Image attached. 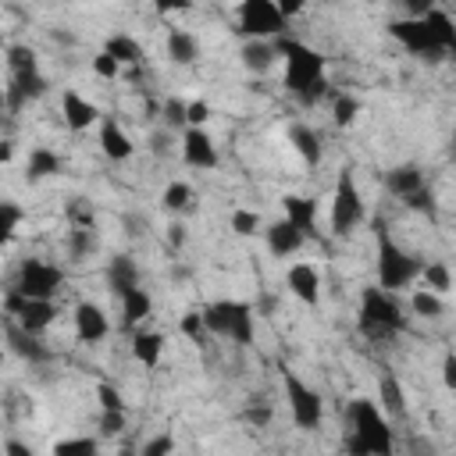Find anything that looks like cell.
Masks as SVG:
<instances>
[{
    "label": "cell",
    "mask_w": 456,
    "mask_h": 456,
    "mask_svg": "<svg viewBox=\"0 0 456 456\" xmlns=\"http://www.w3.org/2000/svg\"><path fill=\"white\" fill-rule=\"evenodd\" d=\"M342 417H346V438H342L346 456H395V435L388 428L385 410L374 399L367 395L349 399Z\"/></svg>",
    "instance_id": "cell-1"
},
{
    "label": "cell",
    "mask_w": 456,
    "mask_h": 456,
    "mask_svg": "<svg viewBox=\"0 0 456 456\" xmlns=\"http://www.w3.org/2000/svg\"><path fill=\"white\" fill-rule=\"evenodd\" d=\"M274 50L278 57H285V75H281V86L299 100V103H317L324 93H328V75H324V53L292 39V36H281L274 39Z\"/></svg>",
    "instance_id": "cell-2"
},
{
    "label": "cell",
    "mask_w": 456,
    "mask_h": 456,
    "mask_svg": "<svg viewBox=\"0 0 456 456\" xmlns=\"http://www.w3.org/2000/svg\"><path fill=\"white\" fill-rule=\"evenodd\" d=\"M388 32L420 61H442L449 57V46L456 39V18L431 7L424 18H399L388 25Z\"/></svg>",
    "instance_id": "cell-3"
},
{
    "label": "cell",
    "mask_w": 456,
    "mask_h": 456,
    "mask_svg": "<svg viewBox=\"0 0 456 456\" xmlns=\"http://www.w3.org/2000/svg\"><path fill=\"white\" fill-rule=\"evenodd\" d=\"M406 328V314L403 303L395 299V292H385L381 285H367L360 292V306H356V331L367 342H388Z\"/></svg>",
    "instance_id": "cell-4"
},
{
    "label": "cell",
    "mask_w": 456,
    "mask_h": 456,
    "mask_svg": "<svg viewBox=\"0 0 456 456\" xmlns=\"http://www.w3.org/2000/svg\"><path fill=\"white\" fill-rule=\"evenodd\" d=\"M374 235H378V285L385 292H403L406 285H413L424 271V260H417L413 253H406L392 235L388 228L378 221L374 224Z\"/></svg>",
    "instance_id": "cell-5"
},
{
    "label": "cell",
    "mask_w": 456,
    "mask_h": 456,
    "mask_svg": "<svg viewBox=\"0 0 456 456\" xmlns=\"http://www.w3.org/2000/svg\"><path fill=\"white\" fill-rule=\"evenodd\" d=\"M200 314H203L210 335L228 338L235 346H249L256 335V310L246 299H214Z\"/></svg>",
    "instance_id": "cell-6"
},
{
    "label": "cell",
    "mask_w": 456,
    "mask_h": 456,
    "mask_svg": "<svg viewBox=\"0 0 456 456\" xmlns=\"http://www.w3.org/2000/svg\"><path fill=\"white\" fill-rule=\"evenodd\" d=\"M281 392H285V403H289V413L296 420V428L303 431H317L321 420H324V399L314 385H306L296 370H285L281 374Z\"/></svg>",
    "instance_id": "cell-7"
},
{
    "label": "cell",
    "mask_w": 456,
    "mask_h": 456,
    "mask_svg": "<svg viewBox=\"0 0 456 456\" xmlns=\"http://www.w3.org/2000/svg\"><path fill=\"white\" fill-rule=\"evenodd\" d=\"M363 217H367V207H363V196H360V189H356V178H353V171H342V175L335 178L331 210H328L331 235H349Z\"/></svg>",
    "instance_id": "cell-8"
},
{
    "label": "cell",
    "mask_w": 456,
    "mask_h": 456,
    "mask_svg": "<svg viewBox=\"0 0 456 456\" xmlns=\"http://www.w3.org/2000/svg\"><path fill=\"white\" fill-rule=\"evenodd\" d=\"M11 289H18L25 299H53L64 289V271L57 264H50V260L28 256V260H21L18 278H14Z\"/></svg>",
    "instance_id": "cell-9"
},
{
    "label": "cell",
    "mask_w": 456,
    "mask_h": 456,
    "mask_svg": "<svg viewBox=\"0 0 456 456\" xmlns=\"http://www.w3.org/2000/svg\"><path fill=\"white\" fill-rule=\"evenodd\" d=\"M289 28V18L281 14L278 4L271 0H246L239 7V32L249 36V39H281Z\"/></svg>",
    "instance_id": "cell-10"
},
{
    "label": "cell",
    "mask_w": 456,
    "mask_h": 456,
    "mask_svg": "<svg viewBox=\"0 0 456 456\" xmlns=\"http://www.w3.org/2000/svg\"><path fill=\"white\" fill-rule=\"evenodd\" d=\"M4 310H7V314L18 321V328H25L28 335L46 331V328L53 324V317H57L53 299H25L18 289H7V296H4Z\"/></svg>",
    "instance_id": "cell-11"
},
{
    "label": "cell",
    "mask_w": 456,
    "mask_h": 456,
    "mask_svg": "<svg viewBox=\"0 0 456 456\" xmlns=\"http://www.w3.org/2000/svg\"><path fill=\"white\" fill-rule=\"evenodd\" d=\"M182 160L189 167H196V171L217 167V146H214L207 128H185L182 132Z\"/></svg>",
    "instance_id": "cell-12"
},
{
    "label": "cell",
    "mask_w": 456,
    "mask_h": 456,
    "mask_svg": "<svg viewBox=\"0 0 456 456\" xmlns=\"http://www.w3.org/2000/svg\"><path fill=\"white\" fill-rule=\"evenodd\" d=\"M285 289H289L299 303L317 306V303H321V271H317L314 264L299 260V264L289 267V274H285Z\"/></svg>",
    "instance_id": "cell-13"
},
{
    "label": "cell",
    "mask_w": 456,
    "mask_h": 456,
    "mask_svg": "<svg viewBox=\"0 0 456 456\" xmlns=\"http://www.w3.org/2000/svg\"><path fill=\"white\" fill-rule=\"evenodd\" d=\"M75 335H78V342H103L107 335H110V321H107V314L96 306V303H89V299H82V303H75Z\"/></svg>",
    "instance_id": "cell-14"
},
{
    "label": "cell",
    "mask_w": 456,
    "mask_h": 456,
    "mask_svg": "<svg viewBox=\"0 0 456 456\" xmlns=\"http://www.w3.org/2000/svg\"><path fill=\"white\" fill-rule=\"evenodd\" d=\"M61 114H64V125H68L71 132H86L89 125L100 121L96 103L86 100L78 89H64V93H61Z\"/></svg>",
    "instance_id": "cell-15"
},
{
    "label": "cell",
    "mask_w": 456,
    "mask_h": 456,
    "mask_svg": "<svg viewBox=\"0 0 456 456\" xmlns=\"http://www.w3.org/2000/svg\"><path fill=\"white\" fill-rule=\"evenodd\" d=\"M281 210H285V221H289L303 239H317V200L289 192V196L281 200Z\"/></svg>",
    "instance_id": "cell-16"
},
{
    "label": "cell",
    "mask_w": 456,
    "mask_h": 456,
    "mask_svg": "<svg viewBox=\"0 0 456 456\" xmlns=\"http://www.w3.org/2000/svg\"><path fill=\"white\" fill-rule=\"evenodd\" d=\"M7 346H11V353L21 356L25 363H50V360H53V349H50L43 338H36V335H28L25 328H18L14 321L7 324Z\"/></svg>",
    "instance_id": "cell-17"
},
{
    "label": "cell",
    "mask_w": 456,
    "mask_h": 456,
    "mask_svg": "<svg viewBox=\"0 0 456 456\" xmlns=\"http://www.w3.org/2000/svg\"><path fill=\"white\" fill-rule=\"evenodd\" d=\"M46 89H50V82H46L43 71H21V75H11V82H7V107L18 110L21 103L46 96Z\"/></svg>",
    "instance_id": "cell-18"
},
{
    "label": "cell",
    "mask_w": 456,
    "mask_h": 456,
    "mask_svg": "<svg viewBox=\"0 0 456 456\" xmlns=\"http://www.w3.org/2000/svg\"><path fill=\"white\" fill-rule=\"evenodd\" d=\"M424 185H428V178H424V171L417 164H395L392 171H385V189L395 200H406V196L420 192Z\"/></svg>",
    "instance_id": "cell-19"
},
{
    "label": "cell",
    "mask_w": 456,
    "mask_h": 456,
    "mask_svg": "<svg viewBox=\"0 0 456 456\" xmlns=\"http://www.w3.org/2000/svg\"><path fill=\"white\" fill-rule=\"evenodd\" d=\"M100 150L107 160H128L135 153V142L128 139V132L114 118H103L100 121Z\"/></svg>",
    "instance_id": "cell-20"
},
{
    "label": "cell",
    "mask_w": 456,
    "mask_h": 456,
    "mask_svg": "<svg viewBox=\"0 0 456 456\" xmlns=\"http://www.w3.org/2000/svg\"><path fill=\"white\" fill-rule=\"evenodd\" d=\"M107 289H110L118 299H121L125 292L139 289V264H135L128 253L110 256V264H107Z\"/></svg>",
    "instance_id": "cell-21"
},
{
    "label": "cell",
    "mask_w": 456,
    "mask_h": 456,
    "mask_svg": "<svg viewBox=\"0 0 456 456\" xmlns=\"http://www.w3.org/2000/svg\"><path fill=\"white\" fill-rule=\"evenodd\" d=\"M289 142H292V150L299 153V160L306 167H317L321 164L324 146H321V132L317 128H310V125H289Z\"/></svg>",
    "instance_id": "cell-22"
},
{
    "label": "cell",
    "mask_w": 456,
    "mask_h": 456,
    "mask_svg": "<svg viewBox=\"0 0 456 456\" xmlns=\"http://www.w3.org/2000/svg\"><path fill=\"white\" fill-rule=\"evenodd\" d=\"M264 235H267V249L274 253V256H292L306 239L285 221V217H278V221H271L267 228H264Z\"/></svg>",
    "instance_id": "cell-23"
},
{
    "label": "cell",
    "mask_w": 456,
    "mask_h": 456,
    "mask_svg": "<svg viewBox=\"0 0 456 456\" xmlns=\"http://www.w3.org/2000/svg\"><path fill=\"white\" fill-rule=\"evenodd\" d=\"M132 356L146 367V370H157L160 367V356H164V335L160 331H132Z\"/></svg>",
    "instance_id": "cell-24"
},
{
    "label": "cell",
    "mask_w": 456,
    "mask_h": 456,
    "mask_svg": "<svg viewBox=\"0 0 456 456\" xmlns=\"http://www.w3.org/2000/svg\"><path fill=\"white\" fill-rule=\"evenodd\" d=\"M61 171V153L50 150V146H32L28 157H25V178L28 182H43L50 175Z\"/></svg>",
    "instance_id": "cell-25"
},
{
    "label": "cell",
    "mask_w": 456,
    "mask_h": 456,
    "mask_svg": "<svg viewBox=\"0 0 456 456\" xmlns=\"http://www.w3.org/2000/svg\"><path fill=\"white\" fill-rule=\"evenodd\" d=\"M103 50L121 64V68H135L139 61H142V46L132 39V36H125V32H114V36H107V43H103Z\"/></svg>",
    "instance_id": "cell-26"
},
{
    "label": "cell",
    "mask_w": 456,
    "mask_h": 456,
    "mask_svg": "<svg viewBox=\"0 0 456 456\" xmlns=\"http://www.w3.org/2000/svg\"><path fill=\"white\" fill-rule=\"evenodd\" d=\"M239 57H242V64L249 68V71H267L274 61H278V50H274V43H267V39H249L242 50H239Z\"/></svg>",
    "instance_id": "cell-27"
},
{
    "label": "cell",
    "mask_w": 456,
    "mask_h": 456,
    "mask_svg": "<svg viewBox=\"0 0 456 456\" xmlns=\"http://www.w3.org/2000/svg\"><path fill=\"white\" fill-rule=\"evenodd\" d=\"M167 57H171L175 64H192V61L200 57L196 36L185 32V28H171V32H167Z\"/></svg>",
    "instance_id": "cell-28"
},
{
    "label": "cell",
    "mask_w": 456,
    "mask_h": 456,
    "mask_svg": "<svg viewBox=\"0 0 456 456\" xmlns=\"http://www.w3.org/2000/svg\"><path fill=\"white\" fill-rule=\"evenodd\" d=\"M121 314H125V324L132 328V324H139V321H146L150 314H153V296L139 285V289H132V292H125L121 296Z\"/></svg>",
    "instance_id": "cell-29"
},
{
    "label": "cell",
    "mask_w": 456,
    "mask_h": 456,
    "mask_svg": "<svg viewBox=\"0 0 456 456\" xmlns=\"http://www.w3.org/2000/svg\"><path fill=\"white\" fill-rule=\"evenodd\" d=\"M378 406L385 413H403L406 410V392H403L395 374H381V381H378Z\"/></svg>",
    "instance_id": "cell-30"
},
{
    "label": "cell",
    "mask_w": 456,
    "mask_h": 456,
    "mask_svg": "<svg viewBox=\"0 0 456 456\" xmlns=\"http://www.w3.org/2000/svg\"><path fill=\"white\" fill-rule=\"evenodd\" d=\"M410 310H413L417 317L435 321V317H442V314H445V303H442V296H438V292H431V289H417V292L410 296Z\"/></svg>",
    "instance_id": "cell-31"
},
{
    "label": "cell",
    "mask_w": 456,
    "mask_h": 456,
    "mask_svg": "<svg viewBox=\"0 0 456 456\" xmlns=\"http://www.w3.org/2000/svg\"><path fill=\"white\" fill-rule=\"evenodd\" d=\"M53 456H100V442L93 435H75L53 442Z\"/></svg>",
    "instance_id": "cell-32"
},
{
    "label": "cell",
    "mask_w": 456,
    "mask_h": 456,
    "mask_svg": "<svg viewBox=\"0 0 456 456\" xmlns=\"http://www.w3.org/2000/svg\"><path fill=\"white\" fill-rule=\"evenodd\" d=\"M420 281H424V289H431V292H449L452 289V271H449V264H442V260H431V264H424V271H420Z\"/></svg>",
    "instance_id": "cell-33"
},
{
    "label": "cell",
    "mask_w": 456,
    "mask_h": 456,
    "mask_svg": "<svg viewBox=\"0 0 456 456\" xmlns=\"http://www.w3.org/2000/svg\"><path fill=\"white\" fill-rule=\"evenodd\" d=\"M160 207L171 210V214L189 210V207H192V189H189L185 182H167L164 192H160Z\"/></svg>",
    "instance_id": "cell-34"
},
{
    "label": "cell",
    "mask_w": 456,
    "mask_h": 456,
    "mask_svg": "<svg viewBox=\"0 0 456 456\" xmlns=\"http://www.w3.org/2000/svg\"><path fill=\"white\" fill-rule=\"evenodd\" d=\"M68 221H71V228L93 232V228H96V210H93V203L82 200V196H71V200H68Z\"/></svg>",
    "instance_id": "cell-35"
},
{
    "label": "cell",
    "mask_w": 456,
    "mask_h": 456,
    "mask_svg": "<svg viewBox=\"0 0 456 456\" xmlns=\"http://www.w3.org/2000/svg\"><path fill=\"white\" fill-rule=\"evenodd\" d=\"M7 68H11V75L39 71V64H36V50H32V46H21V43L7 46Z\"/></svg>",
    "instance_id": "cell-36"
},
{
    "label": "cell",
    "mask_w": 456,
    "mask_h": 456,
    "mask_svg": "<svg viewBox=\"0 0 456 456\" xmlns=\"http://www.w3.org/2000/svg\"><path fill=\"white\" fill-rule=\"evenodd\" d=\"M93 249H96V235L86 232V228H71V235H68V253H71V260H86Z\"/></svg>",
    "instance_id": "cell-37"
},
{
    "label": "cell",
    "mask_w": 456,
    "mask_h": 456,
    "mask_svg": "<svg viewBox=\"0 0 456 456\" xmlns=\"http://www.w3.org/2000/svg\"><path fill=\"white\" fill-rule=\"evenodd\" d=\"M356 114H360V100H356V96H349V93L335 96V103H331V118H335V125H353Z\"/></svg>",
    "instance_id": "cell-38"
},
{
    "label": "cell",
    "mask_w": 456,
    "mask_h": 456,
    "mask_svg": "<svg viewBox=\"0 0 456 456\" xmlns=\"http://www.w3.org/2000/svg\"><path fill=\"white\" fill-rule=\"evenodd\" d=\"M21 217H25V210H21L14 200H4V203H0V239H11V235L18 232Z\"/></svg>",
    "instance_id": "cell-39"
},
{
    "label": "cell",
    "mask_w": 456,
    "mask_h": 456,
    "mask_svg": "<svg viewBox=\"0 0 456 456\" xmlns=\"http://www.w3.org/2000/svg\"><path fill=\"white\" fill-rule=\"evenodd\" d=\"M178 328H182V335L189 338V342H207V321H203V314L200 310H189V314H182V321H178Z\"/></svg>",
    "instance_id": "cell-40"
},
{
    "label": "cell",
    "mask_w": 456,
    "mask_h": 456,
    "mask_svg": "<svg viewBox=\"0 0 456 456\" xmlns=\"http://www.w3.org/2000/svg\"><path fill=\"white\" fill-rule=\"evenodd\" d=\"M228 228L235 232V235H256V228H260V214L256 210H232V217H228Z\"/></svg>",
    "instance_id": "cell-41"
},
{
    "label": "cell",
    "mask_w": 456,
    "mask_h": 456,
    "mask_svg": "<svg viewBox=\"0 0 456 456\" xmlns=\"http://www.w3.org/2000/svg\"><path fill=\"white\" fill-rule=\"evenodd\" d=\"M171 452H175V438H171L167 431L150 435V438L142 442V449H139V456H171Z\"/></svg>",
    "instance_id": "cell-42"
},
{
    "label": "cell",
    "mask_w": 456,
    "mask_h": 456,
    "mask_svg": "<svg viewBox=\"0 0 456 456\" xmlns=\"http://www.w3.org/2000/svg\"><path fill=\"white\" fill-rule=\"evenodd\" d=\"M164 121L171 125V128H189V103H182V100H164Z\"/></svg>",
    "instance_id": "cell-43"
},
{
    "label": "cell",
    "mask_w": 456,
    "mask_h": 456,
    "mask_svg": "<svg viewBox=\"0 0 456 456\" xmlns=\"http://www.w3.org/2000/svg\"><path fill=\"white\" fill-rule=\"evenodd\" d=\"M125 431V410H100V435L114 438Z\"/></svg>",
    "instance_id": "cell-44"
},
{
    "label": "cell",
    "mask_w": 456,
    "mask_h": 456,
    "mask_svg": "<svg viewBox=\"0 0 456 456\" xmlns=\"http://www.w3.org/2000/svg\"><path fill=\"white\" fill-rule=\"evenodd\" d=\"M403 203H406L410 210H417V214H428V217H435V192H431V185H424L420 192L406 196Z\"/></svg>",
    "instance_id": "cell-45"
},
{
    "label": "cell",
    "mask_w": 456,
    "mask_h": 456,
    "mask_svg": "<svg viewBox=\"0 0 456 456\" xmlns=\"http://www.w3.org/2000/svg\"><path fill=\"white\" fill-rule=\"evenodd\" d=\"M271 417H274V410H271V403H264V399H253V403L246 406V420H249L253 428H267Z\"/></svg>",
    "instance_id": "cell-46"
},
{
    "label": "cell",
    "mask_w": 456,
    "mask_h": 456,
    "mask_svg": "<svg viewBox=\"0 0 456 456\" xmlns=\"http://www.w3.org/2000/svg\"><path fill=\"white\" fill-rule=\"evenodd\" d=\"M93 71H96L100 78H118V75H121V64H118L107 50H100V53H93Z\"/></svg>",
    "instance_id": "cell-47"
},
{
    "label": "cell",
    "mask_w": 456,
    "mask_h": 456,
    "mask_svg": "<svg viewBox=\"0 0 456 456\" xmlns=\"http://www.w3.org/2000/svg\"><path fill=\"white\" fill-rule=\"evenodd\" d=\"M96 399H100V410H125V403H121V392L114 388V385H100L96 388Z\"/></svg>",
    "instance_id": "cell-48"
},
{
    "label": "cell",
    "mask_w": 456,
    "mask_h": 456,
    "mask_svg": "<svg viewBox=\"0 0 456 456\" xmlns=\"http://www.w3.org/2000/svg\"><path fill=\"white\" fill-rule=\"evenodd\" d=\"M210 118V103L207 100H192L189 103V128H203Z\"/></svg>",
    "instance_id": "cell-49"
},
{
    "label": "cell",
    "mask_w": 456,
    "mask_h": 456,
    "mask_svg": "<svg viewBox=\"0 0 456 456\" xmlns=\"http://www.w3.org/2000/svg\"><path fill=\"white\" fill-rule=\"evenodd\" d=\"M442 385L449 392H456V353H445V360H442Z\"/></svg>",
    "instance_id": "cell-50"
},
{
    "label": "cell",
    "mask_w": 456,
    "mask_h": 456,
    "mask_svg": "<svg viewBox=\"0 0 456 456\" xmlns=\"http://www.w3.org/2000/svg\"><path fill=\"white\" fill-rule=\"evenodd\" d=\"M4 456H36V449L25 445V442H18V438H7L4 442Z\"/></svg>",
    "instance_id": "cell-51"
},
{
    "label": "cell",
    "mask_w": 456,
    "mask_h": 456,
    "mask_svg": "<svg viewBox=\"0 0 456 456\" xmlns=\"http://www.w3.org/2000/svg\"><path fill=\"white\" fill-rule=\"evenodd\" d=\"M150 150H153L157 157H167V153H171V135H167V132H157V135L150 139Z\"/></svg>",
    "instance_id": "cell-52"
},
{
    "label": "cell",
    "mask_w": 456,
    "mask_h": 456,
    "mask_svg": "<svg viewBox=\"0 0 456 456\" xmlns=\"http://www.w3.org/2000/svg\"><path fill=\"white\" fill-rule=\"evenodd\" d=\"M167 242H171V246H182V242H185V232H182V224H171V232H167Z\"/></svg>",
    "instance_id": "cell-53"
},
{
    "label": "cell",
    "mask_w": 456,
    "mask_h": 456,
    "mask_svg": "<svg viewBox=\"0 0 456 456\" xmlns=\"http://www.w3.org/2000/svg\"><path fill=\"white\" fill-rule=\"evenodd\" d=\"M118 456H139V452H135V449H132V445H125V449H121V452H118Z\"/></svg>",
    "instance_id": "cell-54"
},
{
    "label": "cell",
    "mask_w": 456,
    "mask_h": 456,
    "mask_svg": "<svg viewBox=\"0 0 456 456\" xmlns=\"http://www.w3.org/2000/svg\"><path fill=\"white\" fill-rule=\"evenodd\" d=\"M449 153L456 157V132H452V142H449Z\"/></svg>",
    "instance_id": "cell-55"
},
{
    "label": "cell",
    "mask_w": 456,
    "mask_h": 456,
    "mask_svg": "<svg viewBox=\"0 0 456 456\" xmlns=\"http://www.w3.org/2000/svg\"><path fill=\"white\" fill-rule=\"evenodd\" d=\"M449 57H456V39H452V46H449Z\"/></svg>",
    "instance_id": "cell-56"
}]
</instances>
